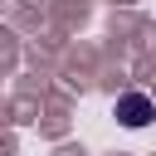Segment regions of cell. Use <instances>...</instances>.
<instances>
[{"mask_svg":"<svg viewBox=\"0 0 156 156\" xmlns=\"http://www.w3.org/2000/svg\"><path fill=\"white\" fill-rule=\"evenodd\" d=\"M151 117H156V102L146 93H122L117 98V122L122 127H146Z\"/></svg>","mask_w":156,"mask_h":156,"instance_id":"cell-1","label":"cell"}]
</instances>
